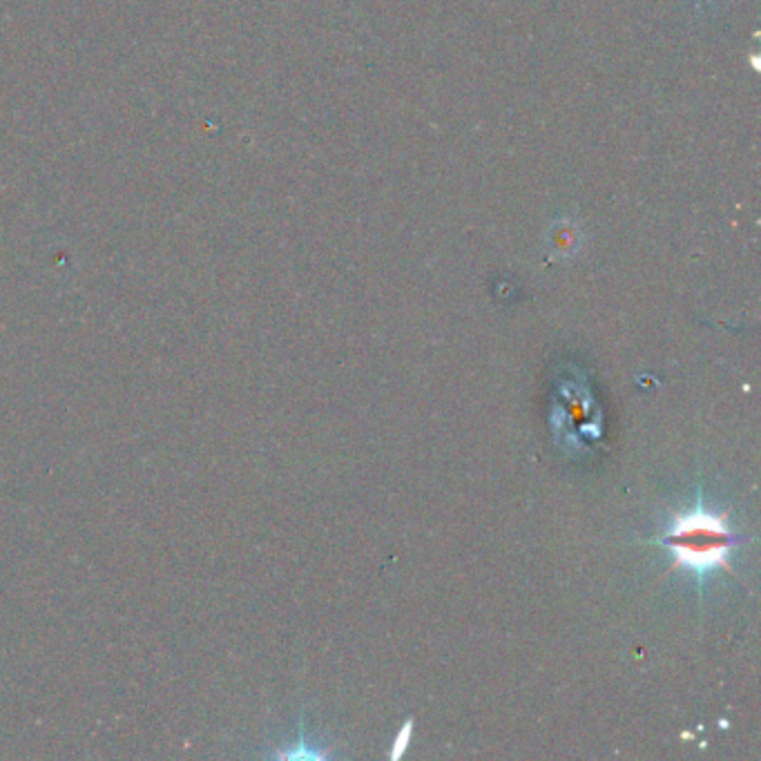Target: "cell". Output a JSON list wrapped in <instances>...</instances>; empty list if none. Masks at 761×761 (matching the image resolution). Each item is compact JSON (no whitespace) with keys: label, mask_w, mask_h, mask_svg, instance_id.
I'll return each mask as SVG.
<instances>
[{"label":"cell","mask_w":761,"mask_h":761,"mask_svg":"<svg viewBox=\"0 0 761 761\" xmlns=\"http://www.w3.org/2000/svg\"><path fill=\"white\" fill-rule=\"evenodd\" d=\"M545 239H547L549 255L558 259H570L583 248L585 233L576 219L558 217L549 224Z\"/></svg>","instance_id":"2"},{"label":"cell","mask_w":761,"mask_h":761,"mask_svg":"<svg viewBox=\"0 0 761 761\" xmlns=\"http://www.w3.org/2000/svg\"><path fill=\"white\" fill-rule=\"evenodd\" d=\"M411 730H413V724H411V721H407V724H404V728L400 730V737L396 739V750H393V755H391L393 759H398L404 753V750H407Z\"/></svg>","instance_id":"3"},{"label":"cell","mask_w":761,"mask_h":761,"mask_svg":"<svg viewBox=\"0 0 761 761\" xmlns=\"http://www.w3.org/2000/svg\"><path fill=\"white\" fill-rule=\"evenodd\" d=\"M654 545L666 549L681 570L695 574L701 587L712 574L730 563L737 536L726 516L710 512L703 505V494L699 491L695 507L674 516L666 536L654 541Z\"/></svg>","instance_id":"1"}]
</instances>
